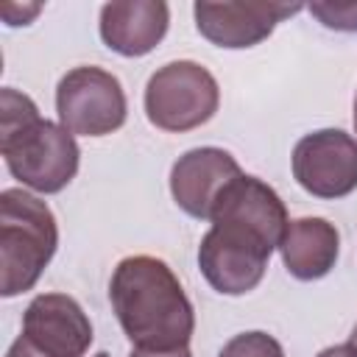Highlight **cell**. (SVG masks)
Returning a JSON list of instances; mask_svg holds the SVG:
<instances>
[{"mask_svg":"<svg viewBox=\"0 0 357 357\" xmlns=\"http://www.w3.org/2000/svg\"><path fill=\"white\" fill-rule=\"evenodd\" d=\"M112 310L137 349H181L195 332L192 304L167 262L137 254L117 262L109 284Z\"/></svg>","mask_w":357,"mask_h":357,"instance_id":"1","label":"cell"},{"mask_svg":"<svg viewBox=\"0 0 357 357\" xmlns=\"http://www.w3.org/2000/svg\"><path fill=\"white\" fill-rule=\"evenodd\" d=\"M279 251L290 276L315 282L335 268L340 254V234L326 218H298L287 223Z\"/></svg>","mask_w":357,"mask_h":357,"instance_id":"13","label":"cell"},{"mask_svg":"<svg viewBox=\"0 0 357 357\" xmlns=\"http://www.w3.org/2000/svg\"><path fill=\"white\" fill-rule=\"evenodd\" d=\"M354 131H357V95H354Z\"/></svg>","mask_w":357,"mask_h":357,"instance_id":"20","label":"cell"},{"mask_svg":"<svg viewBox=\"0 0 357 357\" xmlns=\"http://www.w3.org/2000/svg\"><path fill=\"white\" fill-rule=\"evenodd\" d=\"M307 8L332 31H357V3H310Z\"/></svg>","mask_w":357,"mask_h":357,"instance_id":"15","label":"cell"},{"mask_svg":"<svg viewBox=\"0 0 357 357\" xmlns=\"http://www.w3.org/2000/svg\"><path fill=\"white\" fill-rule=\"evenodd\" d=\"M318 357H354V354H351V351H349V346L343 343V346H329V349L318 351Z\"/></svg>","mask_w":357,"mask_h":357,"instance_id":"18","label":"cell"},{"mask_svg":"<svg viewBox=\"0 0 357 357\" xmlns=\"http://www.w3.org/2000/svg\"><path fill=\"white\" fill-rule=\"evenodd\" d=\"M56 112L70 134L103 137L126 123L128 103L117 75L100 67H75L59 81Z\"/></svg>","mask_w":357,"mask_h":357,"instance_id":"5","label":"cell"},{"mask_svg":"<svg viewBox=\"0 0 357 357\" xmlns=\"http://www.w3.org/2000/svg\"><path fill=\"white\" fill-rule=\"evenodd\" d=\"M170 8L162 0H120L100 8V39L109 50L137 59L151 53L167 33Z\"/></svg>","mask_w":357,"mask_h":357,"instance_id":"12","label":"cell"},{"mask_svg":"<svg viewBox=\"0 0 357 357\" xmlns=\"http://www.w3.org/2000/svg\"><path fill=\"white\" fill-rule=\"evenodd\" d=\"M271 254L273 245L259 234L229 223H212L198 245V268L218 293L243 296L262 282Z\"/></svg>","mask_w":357,"mask_h":357,"instance_id":"6","label":"cell"},{"mask_svg":"<svg viewBox=\"0 0 357 357\" xmlns=\"http://www.w3.org/2000/svg\"><path fill=\"white\" fill-rule=\"evenodd\" d=\"M346 346H349V351L357 357V324H354V329H351V335H349V343H346Z\"/></svg>","mask_w":357,"mask_h":357,"instance_id":"19","label":"cell"},{"mask_svg":"<svg viewBox=\"0 0 357 357\" xmlns=\"http://www.w3.org/2000/svg\"><path fill=\"white\" fill-rule=\"evenodd\" d=\"M212 223H229L248 229L279 248L282 234L287 229V209L273 187H268L257 176H237L218 198L212 209Z\"/></svg>","mask_w":357,"mask_h":357,"instance_id":"11","label":"cell"},{"mask_svg":"<svg viewBox=\"0 0 357 357\" xmlns=\"http://www.w3.org/2000/svg\"><path fill=\"white\" fill-rule=\"evenodd\" d=\"M293 178L315 198L357 190V139L340 128L304 134L293 148Z\"/></svg>","mask_w":357,"mask_h":357,"instance_id":"7","label":"cell"},{"mask_svg":"<svg viewBox=\"0 0 357 357\" xmlns=\"http://www.w3.org/2000/svg\"><path fill=\"white\" fill-rule=\"evenodd\" d=\"M95 357H109V354H106V351H98V354H95Z\"/></svg>","mask_w":357,"mask_h":357,"instance_id":"21","label":"cell"},{"mask_svg":"<svg viewBox=\"0 0 357 357\" xmlns=\"http://www.w3.org/2000/svg\"><path fill=\"white\" fill-rule=\"evenodd\" d=\"M0 153L14 178L45 195L64 190L81 162L75 134L42 120L36 103L11 86L0 92Z\"/></svg>","mask_w":357,"mask_h":357,"instance_id":"2","label":"cell"},{"mask_svg":"<svg viewBox=\"0 0 357 357\" xmlns=\"http://www.w3.org/2000/svg\"><path fill=\"white\" fill-rule=\"evenodd\" d=\"M128 357H192L190 346H181V349H131Z\"/></svg>","mask_w":357,"mask_h":357,"instance_id":"17","label":"cell"},{"mask_svg":"<svg viewBox=\"0 0 357 357\" xmlns=\"http://www.w3.org/2000/svg\"><path fill=\"white\" fill-rule=\"evenodd\" d=\"M218 357H284L282 343L268 332H240L220 349Z\"/></svg>","mask_w":357,"mask_h":357,"instance_id":"14","label":"cell"},{"mask_svg":"<svg viewBox=\"0 0 357 357\" xmlns=\"http://www.w3.org/2000/svg\"><path fill=\"white\" fill-rule=\"evenodd\" d=\"M59 226L45 201L8 187L0 192V293L6 298L31 290L50 265Z\"/></svg>","mask_w":357,"mask_h":357,"instance_id":"3","label":"cell"},{"mask_svg":"<svg viewBox=\"0 0 357 357\" xmlns=\"http://www.w3.org/2000/svg\"><path fill=\"white\" fill-rule=\"evenodd\" d=\"M301 3H195V28L218 47H254L268 39L284 17L298 14Z\"/></svg>","mask_w":357,"mask_h":357,"instance_id":"9","label":"cell"},{"mask_svg":"<svg viewBox=\"0 0 357 357\" xmlns=\"http://www.w3.org/2000/svg\"><path fill=\"white\" fill-rule=\"evenodd\" d=\"M220 103L215 75L195 61L159 67L145 86V114L162 131H190L212 120Z\"/></svg>","mask_w":357,"mask_h":357,"instance_id":"4","label":"cell"},{"mask_svg":"<svg viewBox=\"0 0 357 357\" xmlns=\"http://www.w3.org/2000/svg\"><path fill=\"white\" fill-rule=\"evenodd\" d=\"M20 340L42 357H84L92 343V324L67 293H39L25 315Z\"/></svg>","mask_w":357,"mask_h":357,"instance_id":"8","label":"cell"},{"mask_svg":"<svg viewBox=\"0 0 357 357\" xmlns=\"http://www.w3.org/2000/svg\"><path fill=\"white\" fill-rule=\"evenodd\" d=\"M243 176L237 159L223 148H192L176 159L170 170L173 201L192 218L209 220L220 192Z\"/></svg>","mask_w":357,"mask_h":357,"instance_id":"10","label":"cell"},{"mask_svg":"<svg viewBox=\"0 0 357 357\" xmlns=\"http://www.w3.org/2000/svg\"><path fill=\"white\" fill-rule=\"evenodd\" d=\"M42 11V3H14V0H8V3H3L0 6V14H3V20H6V25H28L36 14Z\"/></svg>","mask_w":357,"mask_h":357,"instance_id":"16","label":"cell"}]
</instances>
